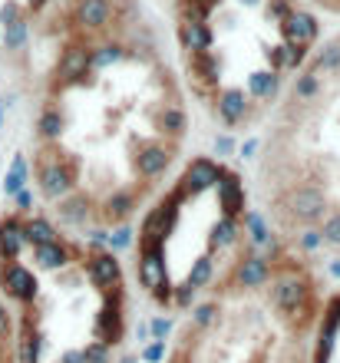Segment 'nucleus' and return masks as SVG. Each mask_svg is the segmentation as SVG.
Masks as SVG:
<instances>
[{"label": "nucleus", "mask_w": 340, "mask_h": 363, "mask_svg": "<svg viewBox=\"0 0 340 363\" xmlns=\"http://www.w3.org/2000/svg\"><path fill=\"white\" fill-rule=\"evenodd\" d=\"M274 268V264H271ZM258 287H228L192 307L175 330L165 363H311V337L321 301L287 307L278 301L268 277V301L258 304Z\"/></svg>", "instance_id": "1"}, {"label": "nucleus", "mask_w": 340, "mask_h": 363, "mask_svg": "<svg viewBox=\"0 0 340 363\" xmlns=\"http://www.w3.org/2000/svg\"><path fill=\"white\" fill-rule=\"evenodd\" d=\"M311 363H340V294L321 307L317 334L311 337Z\"/></svg>", "instance_id": "2"}, {"label": "nucleus", "mask_w": 340, "mask_h": 363, "mask_svg": "<svg viewBox=\"0 0 340 363\" xmlns=\"http://www.w3.org/2000/svg\"><path fill=\"white\" fill-rule=\"evenodd\" d=\"M221 165L215 162V159H208V155H199V159H192L189 169H185V175H182L179 189L185 191V195H205V191L215 189V182L221 179Z\"/></svg>", "instance_id": "3"}, {"label": "nucleus", "mask_w": 340, "mask_h": 363, "mask_svg": "<svg viewBox=\"0 0 340 363\" xmlns=\"http://www.w3.org/2000/svg\"><path fill=\"white\" fill-rule=\"evenodd\" d=\"M93 73V57H89V47L83 43H73V47L63 50L60 57V67H57V77L63 83H86Z\"/></svg>", "instance_id": "4"}, {"label": "nucleus", "mask_w": 340, "mask_h": 363, "mask_svg": "<svg viewBox=\"0 0 340 363\" xmlns=\"http://www.w3.org/2000/svg\"><path fill=\"white\" fill-rule=\"evenodd\" d=\"M281 37L284 43H314L317 40V20L311 13H304V10H291L287 17L281 20Z\"/></svg>", "instance_id": "5"}, {"label": "nucleus", "mask_w": 340, "mask_h": 363, "mask_svg": "<svg viewBox=\"0 0 340 363\" xmlns=\"http://www.w3.org/2000/svg\"><path fill=\"white\" fill-rule=\"evenodd\" d=\"M248 93L245 89H221L218 93V119L225 123V129H238L248 116Z\"/></svg>", "instance_id": "6"}, {"label": "nucleus", "mask_w": 340, "mask_h": 363, "mask_svg": "<svg viewBox=\"0 0 340 363\" xmlns=\"http://www.w3.org/2000/svg\"><path fill=\"white\" fill-rule=\"evenodd\" d=\"M113 20V0H79L76 4V23L83 30H106Z\"/></svg>", "instance_id": "7"}, {"label": "nucleus", "mask_w": 340, "mask_h": 363, "mask_svg": "<svg viewBox=\"0 0 340 363\" xmlns=\"http://www.w3.org/2000/svg\"><path fill=\"white\" fill-rule=\"evenodd\" d=\"M27 238H23V221L17 215H7L0 221V261H17L23 251Z\"/></svg>", "instance_id": "8"}, {"label": "nucleus", "mask_w": 340, "mask_h": 363, "mask_svg": "<svg viewBox=\"0 0 340 363\" xmlns=\"http://www.w3.org/2000/svg\"><path fill=\"white\" fill-rule=\"evenodd\" d=\"M179 40H182V47L192 50V53H205V50H212V27H208V20L189 17L179 27Z\"/></svg>", "instance_id": "9"}, {"label": "nucleus", "mask_w": 340, "mask_h": 363, "mask_svg": "<svg viewBox=\"0 0 340 363\" xmlns=\"http://www.w3.org/2000/svg\"><path fill=\"white\" fill-rule=\"evenodd\" d=\"M63 129H67V116H63V109L60 106H43L40 109V119H37V135L43 139V143H57L60 135H63Z\"/></svg>", "instance_id": "10"}, {"label": "nucleus", "mask_w": 340, "mask_h": 363, "mask_svg": "<svg viewBox=\"0 0 340 363\" xmlns=\"http://www.w3.org/2000/svg\"><path fill=\"white\" fill-rule=\"evenodd\" d=\"M278 83H281L278 69H255V73L248 77V93L255 96V99H274Z\"/></svg>", "instance_id": "11"}, {"label": "nucleus", "mask_w": 340, "mask_h": 363, "mask_svg": "<svg viewBox=\"0 0 340 363\" xmlns=\"http://www.w3.org/2000/svg\"><path fill=\"white\" fill-rule=\"evenodd\" d=\"M23 238H27V245H47V241L60 238V235L47 218H27L23 221Z\"/></svg>", "instance_id": "12"}, {"label": "nucleus", "mask_w": 340, "mask_h": 363, "mask_svg": "<svg viewBox=\"0 0 340 363\" xmlns=\"http://www.w3.org/2000/svg\"><path fill=\"white\" fill-rule=\"evenodd\" d=\"M311 69L314 73H324V69H327V73H337L340 69V40H331V43H324V47L317 50Z\"/></svg>", "instance_id": "13"}, {"label": "nucleus", "mask_w": 340, "mask_h": 363, "mask_svg": "<svg viewBox=\"0 0 340 363\" xmlns=\"http://www.w3.org/2000/svg\"><path fill=\"white\" fill-rule=\"evenodd\" d=\"M89 57H93V69H109L126 60V47H119V43H103V47L89 50Z\"/></svg>", "instance_id": "14"}, {"label": "nucleus", "mask_w": 340, "mask_h": 363, "mask_svg": "<svg viewBox=\"0 0 340 363\" xmlns=\"http://www.w3.org/2000/svg\"><path fill=\"white\" fill-rule=\"evenodd\" d=\"M321 93V77L314 73V69H304L301 77H297V86H294V96L301 99V103H311L314 96Z\"/></svg>", "instance_id": "15"}, {"label": "nucleus", "mask_w": 340, "mask_h": 363, "mask_svg": "<svg viewBox=\"0 0 340 363\" xmlns=\"http://www.w3.org/2000/svg\"><path fill=\"white\" fill-rule=\"evenodd\" d=\"M27 17L20 13V17H13L7 23V33H4V43H7V50H23V43H27Z\"/></svg>", "instance_id": "16"}, {"label": "nucleus", "mask_w": 340, "mask_h": 363, "mask_svg": "<svg viewBox=\"0 0 340 363\" xmlns=\"http://www.w3.org/2000/svg\"><path fill=\"white\" fill-rule=\"evenodd\" d=\"M23 179H27V162H23V155H17L7 172V182H4V191H7V195H17V191L23 189Z\"/></svg>", "instance_id": "17"}, {"label": "nucleus", "mask_w": 340, "mask_h": 363, "mask_svg": "<svg viewBox=\"0 0 340 363\" xmlns=\"http://www.w3.org/2000/svg\"><path fill=\"white\" fill-rule=\"evenodd\" d=\"M281 50H284L281 57H284V67L287 69H297L304 60H307V47H304V43H284Z\"/></svg>", "instance_id": "18"}, {"label": "nucleus", "mask_w": 340, "mask_h": 363, "mask_svg": "<svg viewBox=\"0 0 340 363\" xmlns=\"http://www.w3.org/2000/svg\"><path fill=\"white\" fill-rule=\"evenodd\" d=\"M0 337H10V314L4 304H0Z\"/></svg>", "instance_id": "19"}, {"label": "nucleus", "mask_w": 340, "mask_h": 363, "mask_svg": "<svg viewBox=\"0 0 340 363\" xmlns=\"http://www.w3.org/2000/svg\"><path fill=\"white\" fill-rule=\"evenodd\" d=\"M47 4H50V0H27V7L33 10V13H37V10H43V7H47Z\"/></svg>", "instance_id": "20"}, {"label": "nucleus", "mask_w": 340, "mask_h": 363, "mask_svg": "<svg viewBox=\"0 0 340 363\" xmlns=\"http://www.w3.org/2000/svg\"><path fill=\"white\" fill-rule=\"evenodd\" d=\"M241 4H245V7H258V4H261V0H241Z\"/></svg>", "instance_id": "21"}]
</instances>
